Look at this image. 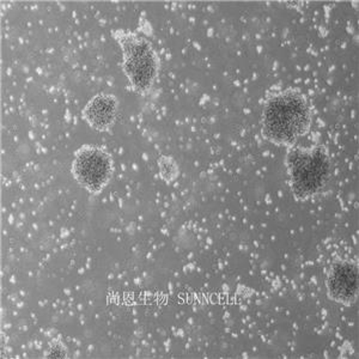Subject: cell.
Masks as SVG:
<instances>
[{"label":"cell","mask_w":359,"mask_h":359,"mask_svg":"<svg viewBox=\"0 0 359 359\" xmlns=\"http://www.w3.org/2000/svg\"><path fill=\"white\" fill-rule=\"evenodd\" d=\"M311 126V104L298 90L277 91L266 98L262 116V133L269 143L294 147Z\"/></svg>","instance_id":"1"},{"label":"cell","mask_w":359,"mask_h":359,"mask_svg":"<svg viewBox=\"0 0 359 359\" xmlns=\"http://www.w3.org/2000/svg\"><path fill=\"white\" fill-rule=\"evenodd\" d=\"M289 186L296 201L323 194L333 177V162L323 145L290 147L285 159Z\"/></svg>","instance_id":"2"},{"label":"cell","mask_w":359,"mask_h":359,"mask_svg":"<svg viewBox=\"0 0 359 359\" xmlns=\"http://www.w3.org/2000/svg\"><path fill=\"white\" fill-rule=\"evenodd\" d=\"M123 50V71L135 93L147 94L158 76V55L147 39L125 30L113 33Z\"/></svg>","instance_id":"3"},{"label":"cell","mask_w":359,"mask_h":359,"mask_svg":"<svg viewBox=\"0 0 359 359\" xmlns=\"http://www.w3.org/2000/svg\"><path fill=\"white\" fill-rule=\"evenodd\" d=\"M71 172L81 187L91 194H98L111 182L114 161L102 147L84 145L74 154Z\"/></svg>","instance_id":"4"},{"label":"cell","mask_w":359,"mask_h":359,"mask_svg":"<svg viewBox=\"0 0 359 359\" xmlns=\"http://www.w3.org/2000/svg\"><path fill=\"white\" fill-rule=\"evenodd\" d=\"M327 294L332 301L352 306L358 298V265L352 260H339L332 264L326 280Z\"/></svg>","instance_id":"5"},{"label":"cell","mask_w":359,"mask_h":359,"mask_svg":"<svg viewBox=\"0 0 359 359\" xmlns=\"http://www.w3.org/2000/svg\"><path fill=\"white\" fill-rule=\"evenodd\" d=\"M118 111V102L114 95L97 94L86 103L82 118L96 131L107 132L114 126Z\"/></svg>","instance_id":"6"},{"label":"cell","mask_w":359,"mask_h":359,"mask_svg":"<svg viewBox=\"0 0 359 359\" xmlns=\"http://www.w3.org/2000/svg\"><path fill=\"white\" fill-rule=\"evenodd\" d=\"M157 164H158L159 176L162 177L164 182L172 184L177 179L180 174V168L172 156H161L157 159Z\"/></svg>","instance_id":"7"},{"label":"cell","mask_w":359,"mask_h":359,"mask_svg":"<svg viewBox=\"0 0 359 359\" xmlns=\"http://www.w3.org/2000/svg\"><path fill=\"white\" fill-rule=\"evenodd\" d=\"M48 358H65L66 357V347L62 344H55L52 345L47 353Z\"/></svg>","instance_id":"8"}]
</instances>
